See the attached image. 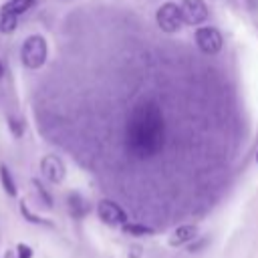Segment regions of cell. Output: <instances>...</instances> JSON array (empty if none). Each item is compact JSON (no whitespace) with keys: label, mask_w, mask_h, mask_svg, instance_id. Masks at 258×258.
<instances>
[{"label":"cell","mask_w":258,"mask_h":258,"mask_svg":"<svg viewBox=\"0 0 258 258\" xmlns=\"http://www.w3.org/2000/svg\"><path fill=\"white\" fill-rule=\"evenodd\" d=\"M16 24H18V14L8 12V10L2 8V12H0V32L8 34V32H12L16 28Z\"/></svg>","instance_id":"cell-10"},{"label":"cell","mask_w":258,"mask_h":258,"mask_svg":"<svg viewBox=\"0 0 258 258\" xmlns=\"http://www.w3.org/2000/svg\"><path fill=\"white\" fill-rule=\"evenodd\" d=\"M32 4H34V0H10V2L4 6V10L14 12V14H22V12H26Z\"/></svg>","instance_id":"cell-11"},{"label":"cell","mask_w":258,"mask_h":258,"mask_svg":"<svg viewBox=\"0 0 258 258\" xmlns=\"http://www.w3.org/2000/svg\"><path fill=\"white\" fill-rule=\"evenodd\" d=\"M97 214L105 224H111V226H119L127 222V214L123 212V208L111 200H101L97 204Z\"/></svg>","instance_id":"cell-6"},{"label":"cell","mask_w":258,"mask_h":258,"mask_svg":"<svg viewBox=\"0 0 258 258\" xmlns=\"http://www.w3.org/2000/svg\"><path fill=\"white\" fill-rule=\"evenodd\" d=\"M248 4H250V6H256V0H248Z\"/></svg>","instance_id":"cell-18"},{"label":"cell","mask_w":258,"mask_h":258,"mask_svg":"<svg viewBox=\"0 0 258 258\" xmlns=\"http://www.w3.org/2000/svg\"><path fill=\"white\" fill-rule=\"evenodd\" d=\"M125 232L131 234V236H145V234H149L151 230L145 228V226H141V224H125Z\"/></svg>","instance_id":"cell-13"},{"label":"cell","mask_w":258,"mask_h":258,"mask_svg":"<svg viewBox=\"0 0 258 258\" xmlns=\"http://www.w3.org/2000/svg\"><path fill=\"white\" fill-rule=\"evenodd\" d=\"M181 20L187 24H202L208 18V6L204 0H183L179 6Z\"/></svg>","instance_id":"cell-5"},{"label":"cell","mask_w":258,"mask_h":258,"mask_svg":"<svg viewBox=\"0 0 258 258\" xmlns=\"http://www.w3.org/2000/svg\"><path fill=\"white\" fill-rule=\"evenodd\" d=\"M157 24H159V28L163 30V32H175L179 26H181V14H179V8L175 6V4H171V2H167V4H163L159 10H157Z\"/></svg>","instance_id":"cell-4"},{"label":"cell","mask_w":258,"mask_h":258,"mask_svg":"<svg viewBox=\"0 0 258 258\" xmlns=\"http://www.w3.org/2000/svg\"><path fill=\"white\" fill-rule=\"evenodd\" d=\"M196 42H198V46H200L206 54H216V52H220V50H222V44H224L220 30L214 28V26H202V28H198V30H196Z\"/></svg>","instance_id":"cell-3"},{"label":"cell","mask_w":258,"mask_h":258,"mask_svg":"<svg viewBox=\"0 0 258 258\" xmlns=\"http://www.w3.org/2000/svg\"><path fill=\"white\" fill-rule=\"evenodd\" d=\"M256 159H258V153H256Z\"/></svg>","instance_id":"cell-19"},{"label":"cell","mask_w":258,"mask_h":258,"mask_svg":"<svg viewBox=\"0 0 258 258\" xmlns=\"http://www.w3.org/2000/svg\"><path fill=\"white\" fill-rule=\"evenodd\" d=\"M40 171L52 183H60L64 179V163L56 155H44L40 161Z\"/></svg>","instance_id":"cell-7"},{"label":"cell","mask_w":258,"mask_h":258,"mask_svg":"<svg viewBox=\"0 0 258 258\" xmlns=\"http://www.w3.org/2000/svg\"><path fill=\"white\" fill-rule=\"evenodd\" d=\"M46 54H48V44L44 40V36L40 34H32L22 42L20 48V60L26 69H40L46 62Z\"/></svg>","instance_id":"cell-2"},{"label":"cell","mask_w":258,"mask_h":258,"mask_svg":"<svg viewBox=\"0 0 258 258\" xmlns=\"http://www.w3.org/2000/svg\"><path fill=\"white\" fill-rule=\"evenodd\" d=\"M16 252H18V258H32V248L26 244H18Z\"/></svg>","instance_id":"cell-14"},{"label":"cell","mask_w":258,"mask_h":258,"mask_svg":"<svg viewBox=\"0 0 258 258\" xmlns=\"http://www.w3.org/2000/svg\"><path fill=\"white\" fill-rule=\"evenodd\" d=\"M8 123H10V127H12V133H14L16 137H20V135H22V131H24V125H22L20 121H14V119H10Z\"/></svg>","instance_id":"cell-15"},{"label":"cell","mask_w":258,"mask_h":258,"mask_svg":"<svg viewBox=\"0 0 258 258\" xmlns=\"http://www.w3.org/2000/svg\"><path fill=\"white\" fill-rule=\"evenodd\" d=\"M2 75H4V64H2V60H0V79H2Z\"/></svg>","instance_id":"cell-17"},{"label":"cell","mask_w":258,"mask_h":258,"mask_svg":"<svg viewBox=\"0 0 258 258\" xmlns=\"http://www.w3.org/2000/svg\"><path fill=\"white\" fill-rule=\"evenodd\" d=\"M69 208H71V212H73L75 216L85 214V202H83V198H81V196H77V194L69 196Z\"/></svg>","instance_id":"cell-12"},{"label":"cell","mask_w":258,"mask_h":258,"mask_svg":"<svg viewBox=\"0 0 258 258\" xmlns=\"http://www.w3.org/2000/svg\"><path fill=\"white\" fill-rule=\"evenodd\" d=\"M125 141L129 153L139 159L153 157L161 151L165 141V123L155 101H141L131 111Z\"/></svg>","instance_id":"cell-1"},{"label":"cell","mask_w":258,"mask_h":258,"mask_svg":"<svg viewBox=\"0 0 258 258\" xmlns=\"http://www.w3.org/2000/svg\"><path fill=\"white\" fill-rule=\"evenodd\" d=\"M0 181H2L4 191L10 198H14L16 196V183H14V177H12V173H10V169L6 165H0Z\"/></svg>","instance_id":"cell-9"},{"label":"cell","mask_w":258,"mask_h":258,"mask_svg":"<svg viewBox=\"0 0 258 258\" xmlns=\"http://www.w3.org/2000/svg\"><path fill=\"white\" fill-rule=\"evenodd\" d=\"M34 185H36V189H38V194L42 196V200H44V204H46V206L50 208V206H52V200H50V196L46 194V189H44V187H42V185H40L38 181H34Z\"/></svg>","instance_id":"cell-16"},{"label":"cell","mask_w":258,"mask_h":258,"mask_svg":"<svg viewBox=\"0 0 258 258\" xmlns=\"http://www.w3.org/2000/svg\"><path fill=\"white\" fill-rule=\"evenodd\" d=\"M194 238H196V228L194 226H181V228L175 230V234L171 236L169 244L171 246H179V244H185V242H189Z\"/></svg>","instance_id":"cell-8"}]
</instances>
